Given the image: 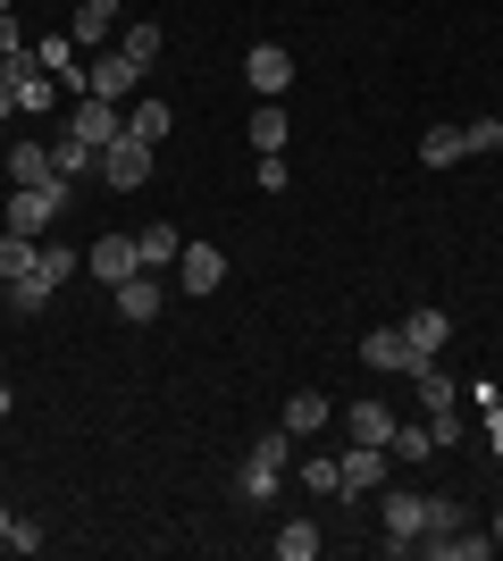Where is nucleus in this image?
Returning a JSON list of instances; mask_svg holds the SVG:
<instances>
[{
    "mask_svg": "<svg viewBox=\"0 0 503 561\" xmlns=\"http://www.w3.org/2000/svg\"><path fill=\"white\" fill-rule=\"evenodd\" d=\"M454 160H470V135H461V126H436V135H420V168H454Z\"/></svg>",
    "mask_w": 503,
    "mask_h": 561,
    "instance_id": "412c9836",
    "label": "nucleus"
},
{
    "mask_svg": "<svg viewBox=\"0 0 503 561\" xmlns=\"http://www.w3.org/2000/svg\"><path fill=\"white\" fill-rule=\"evenodd\" d=\"M34 68H50V84H76V93H84V68H76V34H43V43H34Z\"/></svg>",
    "mask_w": 503,
    "mask_h": 561,
    "instance_id": "2eb2a0df",
    "label": "nucleus"
},
{
    "mask_svg": "<svg viewBox=\"0 0 503 561\" xmlns=\"http://www.w3.org/2000/svg\"><path fill=\"white\" fill-rule=\"evenodd\" d=\"M160 43H168V34H160V25H151V18H135V25H126V34H118V50H126V59H135V68H151V59H160Z\"/></svg>",
    "mask_w": 503,
    "mask_h": 561,
    "instance_id": "c85d7f7f",
    "label": "nucleus"
},
{
    "mask_svg": "<svg viewBox=\"0 0 503 561\" xmlns=\"http://www.w3.org/2000/svg\"><path fill=\"white\" fill-rule=\"evenodd\" d=\"M454 528H461V503L454 494H428V537H454Z\"/></svg>",
    "mask_w": 503,
    "mask_h": 561,
    "instance_id": "473e14b6",
    "label": "nucleus"
},
{
    "mask_svg": "<svg viewBox=\"0 0 503 561\" xmlns=\"http://www.w3.org/2000/svg\"><path fill=\"white\" fill-rule=\"evenodd\" d=\"M411 386H420V402H428V420H454V377L436 369V360H420V369H411Z\"/></svg>",
    "mask_w": 503,
    "mask_h": 561,
    "instance_id": "aec40b11",
    "label": "nucleus"
},
{
    "mask_svg": "<svg viewBox=\"0 0 503 561\" xmlns=\"http://www.w3.org/2000/svg\"><path fill=\"white\" fill-rule=\"evenodd\" d=\"M110 294H118V319H135V328H151V319H160V277H151V268H135V277L110 285Z\"/></svg>",
    "mask_w": 503,
    "mask_h": 561,
    "instance_id": "f8f14e48",
    "label": "nucleus"
},
{
    "mask_svg": "<svg viewBox=\"0 0 503 561\" xmlns=\"http://www.w3.org/2000/svg\"><path fill=\"white\" fill-rule=\"evenodd\" d=\"M135 268H144V252H135V234H118V227H110L93 252H84V277H101V285H126Z\"/></svg>",
    "mask_w": 503,
    "mask_h": 561,
    "instance_id": "20e7f679",
    "label": "nucleus"
},
{
    "mask_svg": "<svg viewBox=\"0 0 503 561\" xmlns=\"http://www.w3.org/2000/svg\"><path fill=\"white\" fill-rule=\"evenodd\" d=\"M9 411H18V394H9V386H0V420H9Z\"/></svg>",
    "mask_w": 503,
    "mask_h": 561,
    "instance_id": "58836bf2",
    "label": "nucleus"
},
{
    "mask_svg": "<svg viewBox=\"0 0 503 561\" xmlns=\"http://www.w3.org/2000/svg\"><path fill=\"white\" fill-rule=\"evenodd\" d=\"M135 252H144V268H176L185 234H176V227H135Z\"/></svg>",
    "mask_w": 503,
    "mask_h": 561,
    "instance_id": "4be33fe9",
    "label": "nucleus"
},
{
    "mask_svg": "<svg viewBox=\"0 0 503 561\" xmlns=\"http://www.w3.org/2000/svg\"><path fill=\"white\" fill-rule=\"evenodd\" d=\"M344 436L353 445H395V411L386 402H344Z\"/></svg>",
    "mask_w": 503,
    "mask_h": 561,
    "instance_id": "4468645a",
    "label": "nucleus"
},
{
    "mask_svg": "<svg viewBox=\"0 0 503 561\" xmlns=\"http://www.w3.org/2000/svg\"><path fill=\"white\" fill-rule=\"evenodd\" d=\"M286 461H294V436H286V427H268L261 445H252V461H243V469H268V478H277Z\"/></svg>",
    "mask_w": 503,
    "mask_h": 561,
    "instance_id": "7c9ffc66",
    "label": "nucleus"
},
{
    "mask_svg": "<svg viewBox=\"0 0 503 561\" xmlns=\"http://www.w3.org/2000/svg\"><path fill=\"white\" fill-rule=\"evenodd\" d=\"M135 84H144V68H135L126 50H101L93 68H84V93H93V101H126Z\"/></svg>",
    "mask_w": 503,
    "mask_h": 561,
    "instance_id": "0eeeda50",
    "label": "nucleus"
},
{
    "mask_svg": "<svg viewBox=\"0 0 503 561\" xmlns=\"http://www.w3.org/2000/svg\"><path fill=\"white\" fill-rule=\"evenodd\" d=\"M43 545H50V537L34 528V519H9V553H43Z\"/></svg>",
    "mask_w": 503,
    "mask_h": 561,
    "instance_id": "4c0bfd02",
    "label": "nucleus"
},
{
    "mask_svg": "<svg viewBox=\"0 0 503 561\" xmlns=\"http://www.w3.org/2000/svg\"><path fill=\"white\" fill-rule=\"evenodd\" d=\"M461 135H470V151H503V117H470Z\"/></svg>",
    "mask_w": 503,
    "mask_h": 561,
    "instance_id": "c9c22d12",
    "label": "nucleus"
},
{
    "mask_svg": "<svg viewBox=\"0 0 503 561\" xmlns=\"http://www.w3.org/2000/svg\"><path fill=\"white\" fill-rule=\"evenodd\" d=\"M403 335H411V352H420V360H436V352L454 344V319H445L436 302H420V310L403 319Z\"/></svg>",
    "mask_w": 503,
    "mask_h": 561,
    "instance_id": "ddd939ff",
    "label": "nucleus"
},
{
    "mask_svg": "<svg viewBox=\"0 0 503 561\" xmlns=\"http://www.w3.org/2000/svg\"><path fill=\"white\" fill-rule=\"evenodd\" d=\"M0 59H34V43H25V25L0 9Z\"/></svg>",
    "mask_w": 503,
    "mask_h": 561,
    "instance_id": "f704fd0d",
    "label": "nucleus"
},
{
    "mask_svg": "<svg viewBox=\"0 0 503 561\" xmlns=\"http://www.w3.org/2000/svg\"><path fill=\"white\" fill-rule=\"evenodd\" d=\"M50 101H59V84H50V76L34 68V59H25V76H18V117H43Z\"/></svg>",
    "mask_w": 503,
    "mask_h": 561,
    "instance_id": "bb28decb",
    "label": "nucleus"
},
{
    "mask_svg": "<svg viewBox=\"0 0 503 561\" xmlns=\"http://www.w3.org/2000/svg\"><path fill=\"white\" fill-rule=\"evenodd\" d=\"M294 478H302L319 503H344V461H335V453H302V469H294Z\"/></svg>",
    "mask_w": 503,
    "mask_h": 561,
    "instance_id": "a211bd4d",
    "label": "nucleus"
},
{
    "mask_svg": "<svg viewBox=\"0 0 503 561\" xmlns=\"http://www.w3.org/2000/svg\"><path fill=\"white\" fill-rule=\"evenodd\" d=\"M386 453H395V461H428V453H436V427L428 420H395V445H386Z\"/></svg>",
    "mask_w": 503,
    "mask_h": 561,
    "instance_id": "393cba45",
    "label": "nucleus"
},
{
    "mask_svg": "<svg viewBox=\"0 0 503 561\" xmlns=\"http://www.w3.org/2000/svg\"><path fill=\"white\" fill-rule=\"evenodd\" d=\"M252 176H261V193H286V185H294V168H286V151H261V168H252Z\"/></svg>",
    "mask_w": 503,
    "mask_h": 561,
    "instance_id": "72a5a7b5",
    "label": "nucleus"
},
{
    "mask_svg": "<svg viewBox=\"0 0 503 561\" xmlns=\"http://www.w3.org/2000/svg\"><path fill=\"white\" fill-rule=\"evenodd\" d=\"M495 545H503V512H495Z\"/></svg>",
    "mask_w": 503,
    "mask_h": 561,
    "instance_id": "a19ab883",
    "label": "nucleus"
},
{
    "mask_svg": "<svg viewBox=\"0 0 503 561\" xmlns=\"http://www.w3.org/2000/svg\"><path fill=\"white\" fill-rule=\"evenodd\" d=\"M328 420H335V402H328V394H286V411H277V427H286L294 445H311Z\"/></svg>",
    "mask_w": 503,
    "mask_h": 561,
    "instance_id": "9d476101",
    "label": "nucleus"
},
{
    "mask_svg": "<svg viewBox=\"0 0 503 561\" xmlns=\"http://www.w3.org/2000/svg\"><path fill=\"white\" fill-rule=\"evenodd\" d=\"M68 135H84V142H93V151H110V142L126 135L118 101H93V93H76V110H68Z\"/></svg>",
    "mask_w": 503,
    "mask_h": 561,
    "instance_id": "423d86ee",
    "label": "nucleus"
},
{
    "mask_svg": "<svg viewBox=\"0 0 503 561\" xmlns=\"http://www.w3.org/2000/svg\"><path fill=\"white\" fill-rule=\"evenodd\" d=\"M286 110H277V101H261V110H252V151H286Z\"/></svg>",
    "mask_w": 503,
    "mask_h": 561,
    "instance_id": "cd10ccee",
    "label": "nucleus"
},
{
    "mask_svg": "<svg viewBox=\"0 0 503 561\" xmlns=\"http://www.w3.org/2000/svg\"><path fill=\"white\" fill-rule=\"evenodd\" d=\"M9 185H59V168H50V142H18V151H9Z\"/></svg>",
    "mask_w": 503,
    "mask_h": 561,
    "instance_id": "6ab92c4d",
    "label": "nucleus"
},
{
    "mask_svg": "<svg viewBox=\"0 0 503 561\" xmlns=\"http://www.w3.org/2000/svg\"><path fill=\"white\" fill-rule=\"evenodd\" d=\"M50 168L76 185V176H101V151H93L84 135H68V126H59V135H50Z\"/></svg>",
    "mask_w": 503,
    "mask_h": 561,
    "instance_id": "dca6fc26",
    "label": "nucleus"
},
{
    "mask_svg": "<svg viewBox=\"0 0 503 561\" xmlns=\"http://www.w3.org/2000/svg\"><path fill=\"white\" fill-rule=\"evenodd\" d=\"M34 268H43L50 285H68L76 268H84V252H68V243H43V260H34Z\"/></svg>",
    "mask_w": 503,
    "mask_h": 561,
    "instance_id": "2f4dec72",
    "label": "nucleus"
},
{
    "mask_svg": "<svg viewBox=\"0 0 503 561\" xmlns=\"http://www.w3.org/2000/svg\"><path fill=\"white\" fill-rule=\"evenodd\" d=\"M18 76H25V59H0V117H18Z\"/></svg>",
    "mask_w": 503,
    "mask_h": 561,
    "instance_id": "e433bc0d",
    "label": "nucleus"
},
{
    "mask_svg": "<svg viewBox=\"0 0 503 561\" xmlns=\"http://www.w3.org/2000/svg\"><path fill=\"white\" fill-rule=\"evenodd\" d=\"M176 277H185V294H218V285H227V252H218V243H185V252H176Z\"/></svg>",
    "mask_w": 503,
    "mask_h": 561,
    "instance_id": "1a4fd4ad",
    "label": "nucleus"
},
{
    "mask_svg": "<svg viewBox=\"0 0 503 561\" xmlns=\"http://www.w3.org/2000/svg\"><path fill=\"white\" fill-rule=\"evenodd\" d=\"M420 537H428V494L386 486V553H420Z\"/></svg>",
    "mask_w": 503,
    "mask_h": 561,
    "instance_id": "f03ea898",
    "label": "nucleus"
},
{
    "mask_svg": "<svg viewBox=\"0 0 503 561\" xmlns=\"http://www.w3.org/2000/svg\"><path fill=\"white\" fill-rule=\"evenodd\" d=\"M50 294H59V285H50L43 268H34V277H9V319H34V310H43Z\"/></svg>",
    "mask_w": 503,
    "mask_h": 561,
    "instance_id": "b1692460",
    "label": "nucleus"
},
{
    "mask_svg": "<svg viewBox=\"0 0 503 561\" xmlns=\"http://www.w3.org/2000/svg\"><path fill=\"white\" fill-rule=\"evenodd\" d=\"M361 360H369L378 377H411V369H420V352H411V335H403V328H378V335H361Z\"/></svg>",
    "mask_w": 503,
    "mask_h": 561,
    "instance_id": "6e6552de",
    "label": "nucleus"
},
{
    "mask_svg": "<svg viewBox=\"0 0 503 561\" xmlns=\"http://www.w3.org/2000/svg\"><path fill=\"white\" fill-rule=\"evenodd\" d=\"M344 494H378L386 486V445H344Z\"/></svg>",
    "mask_w": 503,
    "mask_h": 561,
    "instance_id": "9b49d317",
    "label": "nucleus"
},
{
    "mask_svg": "<svg viewBox=\"0 0 503 561\" xmlns=\"http://www.w3.org/2000/svg\"><path fill=\"white\" fill-rule=\"evenodd\" d=\"M126 135L160 151V142H168V101H135V110H126Z\"/></svg>",
    "mask_w": 503,
    "mask_h": 561,
    "instance_id": "a878e982",
    "label": "nucleus"
},
{
    "mask_svg": "<svg viewBox=\"0 0 503 561\" xmlns=\"http://www.w3.org/2000/svg\"><path fill=\"white\" fill-rule=\"evenodd\" d=\"M151 176V142H135V135H118L110 151H101V185L110 193H135Z\"/></svg>",
    "mask_w": 503,
    "mask_h": 561,
    "instance_id": "39448f33",
    "label": "nucleus"
},
{
    "mask_svg": "<svg viewBox=\"0 0 503 561\" xmlns=\"http://www.w3.org/2000/svg\"><path fill=\"white\" fill-rule=\"evenodd\" d=\"M9 519H18V512H9V503H0V545H9Z\"/></svg>",
    "mask_w": 503,
    "mask_h": 561,
    "instance_id": "ea45409f",
    "label": "nucleus"
},
{
    "mask_svg": "<svg viewBox=\"0 0 503 561\" xmlns=\"http://www.w3.org/2000/svg\"><path fill=\"white\" fill-rule=\"evenodd\" d=\"M59 210H68V176H59V185H18V193H9V218H0V227H9V234H34V243H43Z\"/></svg>",
    "mask_w": 503,
    "mask_h": 561,
    "instance_id": "f257e3e1",
    "label": "nucleus"
},
{
    "mask_svg": "<svg viewBox=\"0 0 503 561\" xmlns=\"http://www.w3.org/2000/svg\"><path fill=\"white\" fill-rule=\"evenodd\" d=\"M34 260H43L34 234H9V227H0V285H9V277H34Z\"/></svg>",
    "mask_w": 503,
    "mask_h": 561,
    "instance_id": "5701e85b",
    "label": "nucleus"
},
{
    "mask_svg": "<svg viewBox=\"0 0 503 561\" xmlns=\"http://www.w3.org/2000/svg\"><path fill=\"white\" fill-rule=\"evenodd\" d=\"M319 553V519H286L277 528V561H311Z\"/></svg>",
    "mask_w": 503,
    "mask_h": 561,
    "instance_id": "c756f323",
    "label": "nucleus"
},
{
    "mask_svg": "<svg viewBox=\"0 0 503 561\" xmlns=\"http://www.w3.org/2000/svg\"><path fill=\"white\" fill-rule=\"evenodd\" d=\"M68 34H76V50H101V43H110V34H118V0H84Z\"/></svg>",
    "mask_w": 503,
    "mask_h": 561,
    "instance_id": "f3484780",
    "label": "nucleus"
},
{
    "mask_svg": "<svg viewBox=\"0 0 503 561\" xmlns=\"http://www.w3.org/2000/svg\"><path fill=\"white\" fill-rule=\"evenodd\" d=\"M243 84L261 101H286V84H294V50L286 43H252V59H243Z\"/></svg>",
    "mask_w": 503,
    "mask_h": 561,
    "instance_id": "7ed1b4c3",
    "label": "nucleus"
},
{
    "mask_svg": "<svg viewBox=\"0 0 503 561\" xmlns=\"http://www.w3.org/2000/svg\"><path fill=\"white\" fill-rule=\"evenodd\" d=\"M0 9H9V0H0Z\"/></svg>",
    "mask_w": 503,
    "mask_h": 561,
    "instance_id": "37998d69",
    "label": "nucleus"
},
{
    "mask_svg": "<svg viewBox=\"0 0 503 561\" xmlns=\"http://www.w3.org/2000/svg\"><path fill=\"white\" fill-rule=\"evenodd\" d=\"M76 9H84V0H76Z\"/></svg>",
    "mask_w": 503,
    "mask_h": 561,
    "instance_id": "79ce46f5",
    "label": "nucleus"
}]
</instances>
